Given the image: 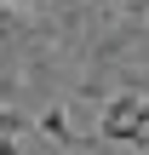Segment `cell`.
<instances>
[{"label":"cell","instance_id":"cell-1","mask_svg":"<svg viewBox=\"0 0 149 155\" xmlns=\"http://www.w3.org/2000/svg\"><path fill=\"white\" fill-rule=\"evenodd\" d=\"M98 132H103L109 144H144V132H149V98H138V92L109 98V109H103Z\"/></svg>","mask_w":149,"mask_h":155},{"label":"cell","instance_id":"cell-2","mask_svg":"<svg viewBox=\"0 0 149 155\" xmlns=\"http://www.w3.org/2000/svg\"><path fill=\"white\" fill-rule=\"evenodd\" d=\"M34 127H40V132H46L52 144H75V127H69V109H46V115H40Z\"/></svg>","mask_w":149,"mask_h":155},{"label":"cell","instance_id":"cell-3","mask_svg":"<svg viewBox=\"0 0 149 155\" xmlns=\"http://www.w3.org/2000/svg\"><path fill=\"white\" fill-rule=\"evenodd\" d=\"M29 132V115H17V109H0V138H23Z\"/></svg>","mask_w":149,"mask_h":155},{"label":"cell","instance_id":"cell-4","mask_svg":"<svg viewBox=\"0 0 149 155\" xmlns=\"http://www.w3.org/2000/svg\"><path fill=\"white\" fill-rule=\"evenodd\" d=\"M0 155H23V150H17V138H0Z\"/></svg>","mask_w":149,"mask_h":155},{"label":"cell","instance_id":"cell-5","mask_svg":"<svg viewBox=\"0 0 149 155\" xmlns=\"http://www.w3.org/2000/svg\"><path fill=\"white\" fill-rule=\"evenodd\" d=\"M0 40H11V17L6 12H0Z\"/></svg>","mask_w":149,"mask_h":155},{"label":"cell","instance_id":"cell-6","mask_svg":"<svg viewBox=\"0 0 149 155\" xmlns=\"http://www.w3.org/2000/svg\"><path fill=\"white\" fill-rule=\"evenodd\" d=\"M6 6H23V0H6Z\"/></svg>","mask_w":149,"mask_h":155},{"label":"cell","instance_id":"cell-7","mask_svg":"<svg viewBox=\"0 0 149 155\" xmlns=\"http://www.w3.org/2000/svg\"><path fill=\"white\" fill-rule=\"evenodd\" d=\"M0 6H6V0H0Z\"/></svg>","mask_w":149,"mask_h":155}]
</instances>
